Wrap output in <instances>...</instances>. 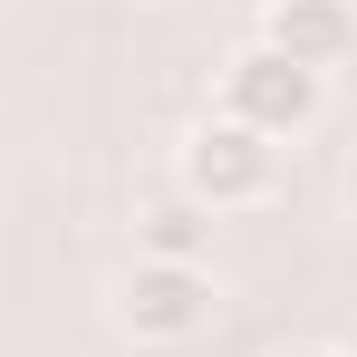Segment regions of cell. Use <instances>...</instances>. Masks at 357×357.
I'll return each mask as SVG.
<instances>
[{"label": "cell", "instance_id": "cell-1", "mask_svg": "<svg viewBox=\"0 0 357 357\" xmlns=\"http://www.w3.org/2000/svg\"><path fill=\"white\" fill-rule=\"evenodd\" d=\"M174 193L203 203V213H251V203L280 193V145L232 126V116H203V126H183V145H174Z\"/></svg>", "mask_w": 357, "mask_h": 357}, {"label": "cell", "instance_id": "cell-2", "mask_svg": "<svg viewBox=\"0 0 357 357\" xmlns=\"http://www.w3.org/2000/svg\"><path fill=\"white\" fill-rule=\"evenodd\" d=\"M213 116L290 145V135H309V126L328 116V77L299 68V59H280V49H261V39H241L232 59H222V107H213Z\"/></svg>", "mask_w": 357, "mask_h": 357}, {"label": "cell", "instance_id": "cell-3", "mask_svg": "<svg viewBox=\"0 0 357 357\" xmlns=\"http://www.w3.org/2000/svg\"><path fill=\"white\" fill-rule=\"evenodd\" d=\"M213 309H222V290H213L203 261H126V280H116V328L135 348H183V338H203Z\"/></svg>", "mask_w": 357, "mask_h": 357}, {"label": "cell", "instance_id": "cell-4", "mask_svg": "<svg viewBox=\"0 0 357 357\" xmlns=\"http://www.w3.org/2000/svg\"><path fill=\"white\" fill-rule=\"evenodd\" d=\"M251 39L328 77V68H348V59H357V0H271Z\"/></svg>", "mask_w": 357, "mask_h": 357}, {"label": "cell", "instance_id": "cell-5", "mask_svg": "<svg viewBox=\"0 0 357 357\" xmlns=\"http://www.w3.org/2000/svg\"><path fill=\"white\" fill-rule=\"evenodd\" d=\"M203 241H213V213L183 203V193H165V203L135 213V261H203Z\"/></svg>", "mask_w": 357, "mask_h": 357}, {"label": "cell", "instance_id": "cell-6", "mask_svg": "<svg viewBox=\"0 0 357 357\" xmlns=\"http://www.w3.org/2000/svg\"><path fill=\"white\" fill-rule=\"evenodd\" d=\"M348 213H357V155H348Z\"/></svg>", "mask_w": 357, "mask_h": 357}, {"label": "cell", "instance_id": "cell-7", "mask_svg": "<svg viewBox=\"0 0 357 357\" xmlns=\"http://www.w3.org/2000/svg\"><path fill=\"white\" fill-rule=\"evenodd\" d=\"M280 357H338V348H280Z\"/></svg>", "mask_w": 357, "mask_h": 357}]
</instances>
